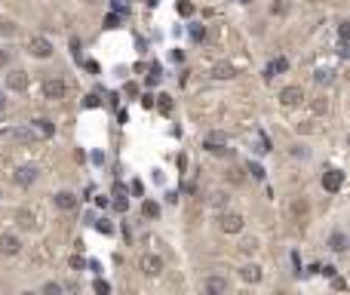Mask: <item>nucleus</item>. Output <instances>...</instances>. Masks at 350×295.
I'll return each mask as SVG.
<instances>
[{
    "instance_id": "nucleus-1",
    "label": "nucleus",
    "mask_w": 350,
    "mask_h": 295,
    "mask_svg": "<svg viewBox=\"0 0 350 295\" xmlns=\"http://www.w3.org/2000/svg\"><path fill=\"white\" fill-rule=\"evenodd\" d=\"M65 93H68V86H65L62 77H46V80H43V96L50 98V101L65 98Z\"/></svg>"
},
{
    "instance_id": "nucleus-2",
    "label": "nucleus",
    "mask_w": 350,
    "mask_h": 295,
    "mask_svg": "<svg viewBox=\"0 0 350 295\" xmlns=\"http://www.w3.org/2000/svg\"><path fill=\"white\" fill-rule=\"evenodd\" d=\"M138 268H142V274H148V277H157L160 270H163V258H160L157 252H145L142 258H138Z\"/></svg>"
},
{
    "instance_id": "nucleus-3",
    "label": "nucleus",
    "mask_w": 350,
    "mask_h": 295,
    "mask_svg": "<svg viewBox=\"0 0 350 295\" xmlns=\"http://www.w3.org/2000/svg\"><path fill=\"white\" fill-rule=\"evenodd\" d=\"M28 52L34 55V59H50V55H52V43L46 40V37H31Z\"/></svg>"
},
{
    "instance_id": "nucleus-4",
    "label": "nucleus",
    "mask_w": 350,
    "mask_h": 295,
    "mask_svg": "<svg viewBox=\"0 0 350 295\" xmlns=\"http://www.w3.org/2000/svg\"><path fill=\"white\" fill-rule=\"evenodd\" d=\"M6 89H13V93H25L28 89V74L13 68V71H6Z\"/></svg>"
},
{
    "instance_id": "nucleus-5",
    "label": "nucleus",
    "mask_w": 350,
    "mask_h": 295,
    "mask_svg": "<svg viewBox=\"0 0 350 295\" xmlns=\"http://www.w3.org/2000/svg\"><path fill=\"white\" fill-rule=\"evenodd\" d=\"M301 98H304V89H301V86H286V89H279V105H286V108L301 105Z\"/></svg>"
},
{
    "instance_id": "nucleus-6",
    "label": "nucleus",
    "mask_w": 350,
    "mask_h": 295,
    "mask_svg": "<svg viewBox=\"0 0 350 295\" xmlns=\"http://www.w3.org/2000/svg\"><path fill=\"white\" fill-rule=\"evenodd\" d=\"M221 231L225 234H240L243 231V215L240 212H225L221 215Z\"/></svg>"
},
{
    "instance_id": "nucleus-7",
    "label": "nucleus",
    "mask_w": 350,
    "mask_h": 295,
    "mask_svg": "<svg viewBox=\"0 0 350 295\" xmlns=\"http://www.w3.org/2000/svg\"><path fill=\"white\" fill-rule=\"evenodd\" d=\"M203 295H227V280L225 277H206L203 280Z\"/></svg>"
},
{
    "instance_id": "nucleus-8",
    "label": "nucleus",
    "mask_w": 350,
    "mask_h": 295,
    "mask_svg": "<svg viewBox=\"0 0 350 295\" xmlns=\"http://www.w3.org/2000/svg\"><path fill=\"white\" fill-rule=\"evenodd\" d=\"M323 188L332 191V194H335V191H341L344 188V172H341V169H329V172H323Z\"/></svg>"
},
{
    "instance_id": "nucleus-9",
    "label": "nucleus",
    "mask_w": 350,
    "mask_h": 295,
    "mask_svg": "<svg viewBox=\"0 0 350 295\" xmlns=\"http://www.w3.org/2000/svg\"><path fill=\"white\" fill-rule=\"evenodd\" d=\"M19 249H22V243H19L16 234H0V252L3 255H16Z\"/></svg>"
},
{
    "instance_id": "nucleus-10",
    "label": "nucleus",
    "mask_w": 350,
    "mask_h": 295,
    "mask_svg": "<svg viewBox=\"0 0 350 295\" xmlns=\"http://www.w3.org/2000/svg\"><path fill=\"white\" fill-rule=\"evenodd\" d=\"M34 178H37V166L25 163V166H19V169H16V181H19L22 188H28V185H31Z\"/></svg>"
},
{
    "instance_id": "nucleus-11",
    "label": "nucleus",
    "mask_w": 350,
    "mask_h": 295,
    "mask_svg": "<svg viewBox=\"0 0 350 295\" xmlns=\"http://www.w3.org/2000/svg\"><path fill=\"white\" fill-rule=\"evenodd\" d=\"M52 200H55V206H58V209H65V212L77 209V197L71 194V191H62V194H55Z\"/></svg>"
},
{
    "instance_id": "nucleus-12",
    "label": "nucleus",
    "mask_w": 350,
    "mask_h": 295,
    "mask_svg": "<svg viewBox=\"0 0 350 295\" xmlns=\"http://www.w3.org/2000/svg\"><path fill=\"white\" fill-rule=\"evenodd\" d=\"M31 129L37 132L40 139H52V135H55V126H52L50 120H34V123H31Z\"/></svg>"
},
{
    "instance_id": "nucleus-13",
    "label": "nucleus",
    "mask_w": 350,
    "mask_h": 295,
    "mask_svg": "<svg viewBox=\"0 0 350 295\" xmlns=\"http://www.w3.org/2000/svg\"><path fill=\"white\" fill-rule=\"evenodd\" d=\"M212 77H215V80H230V77H233V65H230V62L215 65V68H212Z\"/></svg>"
},
{
    "instance_id": "nucleus-14",
    "label": "nucleus",
    "mask_w": 350,
    "mask_h": 295,
    "mask_svg": "<svg viewBox=\"0 0 350 295\" xmlns=\"http://www.w3.org/2000/svg\"><path fill=\"white\" fill-rule=\"evenodd\" d=\"M203 151H209V154H230V148H227V142L206 139V142H203Z\"/></svg>"
},
{
    "instance_id": "nucleus-15",
    "label": "nucleus",
    "mask_w": 350,
    "mask_h": 295,
    "mask_svg": "<svg viewBox=\"0 0 350 295\" xmlns=\"http://www.w3.org/2000/svg\"><path fill=\"white\" fill-rule=\"evenodd\" d=\"M240 277L246 283H258L261 280V268L258 265H246V268H240Z\"/></svg>"
},
{
    "instance_id": "nucleus-16",
    "label": "nucleus",
    "mask_w": 350,
    "mask_h": 295,
    "mask_svg": "<svg viewBox=\"0 0 350 295\" xmlns=\"http://www.w3.org/2000/svg\"><path fill=\"white\" fill-rule=\"evenodd\" d=\"M329 249H332V252H344V249H347V237L344 234H332Z\"/></svg>"
},
{
    "instance_id": "nucleus-17",
    "label": "nucleus",
    "mask_w": 350,
    "mask_h": 295,
    "mask_svg": "<svg viewBox=\"0 0 350 295\" xmlns=\"http://www.w3.org/2000/svg\"><path fill=\"white\" fill-rule=\"evenodd\" d=\"M313 80H317V83H332L335 80V71H332V68H317Z\"/></svg>"
},
{
    "instance_id": "nucleus-18",
    "label": "nucleus",
    "mask_w": 350,
    "mask_h": 295,
    "mask_svg": "<svg viewBox=\"0 0 350 295\" xmlns=\"http://www.w3.org/2000/svg\"><path fill=\"white\" fill-rule=\"evenodd\" d=\"M16 221H19V228H22V231H31V228H34V215H31V212H19V215H16Z\"/></svg>"
},
{
    "instance_id": "nucleus-19",
    "label": "nucleus",
    "mask_w": 350,
    "mask_h": 295,
    "mask_svg": "<svg viewBox=\"0 0 350 295\" xmlns=\"http://www.w3.org/2000/svg\"><path fill=\"white\" fill-rule=\"evenodd\" d=\"M142 212H145V219H157L160 215V206L154 200H145V206H142Z\"/></svg>"
},
{
    "instance_id": "nucleus-20",
    "label": "nucleus",
    "mask_w": 350,
    "mask_h": 295,
    "mask_svg": "<svg viewBox=\"0 0 350 295\" xmlns=\"http://www.w3.org/2000/svg\"><path fill=\"white\" fill-rule=\"evenodd\" d=\"M40 295H65V289H62V283H46V286L40 289Z\"/></svg>"
},
{
    "instance_id": "nucleus-21",
    "label": "nucleus",
    "mask_w": 350,
    "mask_h": 295,
    "mask_svg": "<svg viewBox=\"0 0 350 295\" xmlns=\"http://www.w3.org/2000/svg\"><path fill=\"white\" fill-rule=\"evenodd\" d=\"M286 68H289V62H286V59H276L271 68H267V77H271V74H283Z\"/></svg>"
},
{
    "instance_id": "nucleus-22",
    "label": "nucleus",
    "mask_w": 350,
    "mask_h": 295,
    "mask_svg": "<svg viewBox=\"0 0 350 295\" xmlns=\"http://www.w3.org/2000/svg\"><path fill=\"white\" fill-rule=\"evenodd\" d=\"M157 108L163 111V114H169L172 111V96H157Z\"/></svg>"
},
{
    "instance_id": "nucleus-23",
    "label": "nucleus",
    "mask_w": 350,
    "mask_h": 295,
    "mask_svg": "<svg viewBox=\"0 0 350 295\" xmlns=\"http://www.w3.org/2000/svg\"><path fill=\"white\" fill-rule=\"evenodd\" d=\"M178 13H181V16H194V3H188V0H178Z\"/></svg>"
},
{
    "instance_id": "nucleus-24",
    "label": "nucleus",
    "mask_w": 350,
    "mask_h": 295,
    "mask_svg": "<svg viewBox=\"0 0 350 295\" xmlns=\"http://www.w3.org/2000/svg\"><path fill=\"white\" fill-rule=\"evenodd\" d=\"M96 292H99V295H111V286H108L104 280H96Z\"/></svg>"
},
{
    "instance_id": "nucleus-25",
    "label": "nucleus",
    "mask_w": 350,
    "mask_h": 295,
    "mask_svg": "<svg viewBox=\"0 0 350 295\" xmlns=\"http://www.w3.org/2000/svg\"><path fill=\"white\" fill-rule=\"evenodd\" d=\"M96 228H99L101 234H114V224H111L108 219H104V221H99V224H96Z\"/></svg>"
},
{
    "instance_id": "nucleus-26",
    "label": "nucleus",
    "mask_w": 350,
    "mask_h": 295,
    "mask_svg": "<svg viewBox=\"0 0 350 295\" xmlns=\"http://www.w3.org/2000/svg\"><path fill=\"white\" fill-rule=\"evenodd\" d=\"M9 65V49H0V71H6Z\"/></svg>"
},
{
    "instance_id": "nucleus-27",
    "label": "nucleus",
    "mask_w": 350,
    "mask_h": 295,
    "mask_svg": "<svg viewBox=\"0 0 350 295\" xmlns=\"http://www.w3.org/2000/svg\"><path fill=\"white\" fill-rule=\"evenodd\" d=\"M249 172H252L255 178H264V169H261L258 163H249Z\"/></svg>"
},
{
    "instance_id": "nucleus-28",
    "label": "nucleus",
    "mask_w": 350,
    "mask_h": 295,
    "mask_svg": "<svg viewBox=\"0 0 350 295\" xmlns=\"http://www.w3.org/2000/svg\"><path fill=\"white\" fill-rule=\"evenodd\" d=\"M347 34H350V22H341V28H338V37L347 40Z\"/></svg>"
},
{
    "instance_id": "nucleus-29",
    "label": "nucleus",
    "mask_w": 350,
    "mask_h": 295,
    "mask_svg": "<svg viewBox=\"0 0 350 295\" xmlns=\"http://www.w3.org/2000/svg\"><path fill=\"white\" fill-rule=\"evenodd\" d=\"M292 209H295V215H301V212H307V200H295V206H292Z\"/></svg>"
},
{
    "instance_id": "nucleus-30",
    "label": "nucleus",
    "mask_w": 350,
    "mask_h": 295,
    "mask_svg": "<svg viewBox=\"0 0 350 295\" xmlns=\"http://www.w3.org/2000/svg\"><path fill=\"white\" fill-rule=\"evenodd\" d=\"M313 111H317V114H323V111H325V98H317V101H313V105H310Z\"/></svg>"
},
{
    "instance_id": "nucleus-31",
    "label": "nucleus",
    "mask_w": 350,
    "mask_h": 295,
    "mask_svg": "<svg viewBox=\"0 0 350 295\" xmlns=\"http://www.w3.org/2000/svg\"><path fill=\"white\" fill-rule=\"evenodd\" d=\"M271 13H274V16H276V13H286V3H283V0H276V3L271 6Z\"/></svg>"
},
{
    "instance_id": "nucleus-32",
    "label": "nucleus",
    "mask_w": 350,
    "mask_h": 295,
    "mask_svg": "<svg viewBox=\"0 0 350 295\" xmlns=\"http://www.w3.org/2000/svg\"><path fill=\"white\" fill-rule=\"evenodd\" d=\"M13 31H16L13 22H3V25H0V34H13Z\"/></svg>"
},
{
    "instance_id": "nucleus-33",
    "label": "nucleus",
    "mask_w": 350,
    "mask_h": 295,
    "mask_svg": "<svg viewBox=\"0 0 350 295\" xmlns=\"http://www.w3.org/2000/svg\"><path fill=\"white\" fill-rule=\"evenodd\" d=\"M225 200H227V197L221 194V191H218V194H212V203H215V206H225Z\"/></svg>"
},
{
    "instance_id": "nucleus-34",
    "label": "nucleus",
    "mask_w": 350,
    "mask_h": 295,
    "mask_svg": "<svg viewBox=\"0 0 350 295\" xmlns=\"http://www.w3.org/2000/svg\"><path fill=\"white\" fill-rule=\"evenodd\" d=\"M71 49H74V55H80V40L77 37H71Z\"/></svg>"
},
{
    "instance_id": "nucleus-35",
    "label": "nucleus",
    "mask_w": 350,
    "mask_h": 295,
    "mask_svg": "<svg viewBox=\"0 0 350 295\" xmlns=\"http://www.w3.org/2000/svg\"><path fill=\"white\" fill-rule=\"evenodd\" d=\"M3 108H6V93L0 89V111H3Z\"/></svg>"
},
{
    "instance_id": "nucleus-36",
    "label": "nucleus",
    "mask_w": 350,
    "mask_h": 295,
    "mask_svg": "<svg viewBox=\"0 0 350 295\" xmlns=\"http://www.w3.org/2000/svg\"><path fill=\"white\" fill-rule=\"evenodd\" d=\"M22 295H34V292H22Z\"/></svg>"
},
{
    "instance_id": "nucleus-37",
    "label": "nucleus",
    "mask_w": 350,
    "mask_h": 295,
    "mask_svg": "<svg viewBox=\"0 0 350 295\" xmlns=\"http://www.w3.org/2000/svg\"><path fill=\"white\" fill-rule=\"evenodd\" d=\"M307 3H317V0H307Z\"/></svg>"
},
{
    "instance_id": "nucleus-38",
    "label": "nucleus",
    "mask_w": 350,
    "mask_h": 295,
    "mask_svg": "<svg viewBox=\"0 0 350 295\" xmlns=\"http://www.w3.org/2000/svg\"><path fill=\"white\" fill-rule=\"evenodd\" d=\"M86 3H96V0H86Z\"/></svg>"
},
{
    "instance_id": "nucleus-39",
    "label": "nucleus",
    "mask_w": 350,
    "mask_h": 295,
    "mask_svg": "<svg viewBox=\"0 0 350 295\" xmlns=\"http://www.w3.org/2000/svg\"><path fill=\"white\" fill-rule=\"evenodd\" d=\"M276 295H286V292H276Z\"/></svg>"
},
{
    "instance_id": "nucleus-40",
    "label": "nucleus",
    "mask_w": 350,
    "mask_h": 295,
    "mask_svg": "<svg viewBox=\"0 0 350 295\" xmlns=\"http://www.w3.org/2000/svg\"><path fill=\"white\" fill-rule=\"evenodd\" d=\"M0 197H3V191H0Z\"/></svg>"
}]
</instances>
